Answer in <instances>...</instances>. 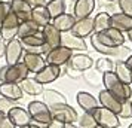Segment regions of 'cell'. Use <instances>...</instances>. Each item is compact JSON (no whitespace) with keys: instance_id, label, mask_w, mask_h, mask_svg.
Segmentation results:
<instances>
[{"instance_id":"1","label":"cell","mask_w":132,"mask_h":128,"mask_svg":"<svg viewBox=\"0 0 132 128\" xmlns=\"http://www.w3.org/2000/svg\"><path fill=\"white\" fill-rule=\"evenodd\" d=\"M102 85H104V89L108 91L111 95H114L120 103H123L126 100H131L132 98L131 85L122 84L117 79V76L114 74V72H108V73L102 74Z\"/></svg>"},{"instance_id":"2","label":"cell","mask_w":132,"mask_h":128,"mask_svg":"<svg viewBox=\"0 0 132 128\" xmlns=\"http://www.w3.org/2000/svg\"><path fill=\"white\" fill-rule=\"evenodd\" d=\"M51 109V115L55 121H60L65 125H74L76 122L79 121V115L76 109L71 107L70 104H56V106H52L49 107Z\"/></svg>"},{"instance_id":"3","label":"cell","mask_w":132,"mask_h":128,"mask_svg":"<svg viewBox=\"0 0 132 128\" xmlns=\"http://www.w3.org/2000/svg\"><path fill=\"white\" fill-rule=\"evenodd\" d=\"M92 116L95 119L96 125H101L104 128H119L120 127V119L114 112L105 109V107H96L92 112Z\"/></svg>"},{"instance_id":"4","label":"cell","mask_w":132,"mask_h":128,"mask_svg":"<svg viewBox=\"0 0 132 128\" xmlns=\"http://www.w3.org/2000/svg\"><path fill=\"white\" fill-rule=\"evenodd\" d=\"M42 36H43V46H42L43 55H46L52 49L61 46V33L52 25V22L42 28Z\"/></svg>"},{"instance_id":"5","label":"cell","mask_w":132,"mask_h":128,"mask_svg":"<svg viewBox=\"0 0 132 128\" xmlns=\"http://www.w3.org/2000/svg\"><path fill=\"white\" fill-rule=\"evenodd\" d=\"M19 24H21V19L11 11L9 15L5 18V21L0 24V37L7 40V42L12 40V39H16Z\"/></svg>"},{"instance_id":"6","label":"cell","mask_w":132,"mask_h":128,"mask_svg":"<svg viewBox=\"0 0 132 128\" xmlns=\"http://www.w3.org/2000/svg\"><path fill=\"white\" fill-rule=\"evenodd\" d=\"M27 110H28V113H30L31 119L39 121V122H43V124H46V125L54 119L52 115H51V109H49V106H46L43 101H39V100H33V101H30L28 106H27Z\"/></svg>"},{"instance_id":"7","label":"cell","mask_w":132,"mask_h":128,"mask_svg":"<svg viewBox=\"0 0 132 128\" xmlns=\"http://www.w3.org/2000/svg\"><path fill=\"white\" fill-rule=\"evenodd\" d=\"M95 34L98 37V40L108 48H117V46L125 45V34L122 31L113 28V27H110L101 33H95Z\"/></svg>"},{"instance_id":"8","label":"cell","mask_w":132,"mask_h":128,"mask_svg":"<svg viewBox=\"0 0 132 128\" xmlns=\"http://www.w3.org/2000/svg\"><path fill=\"white\" fill-rule=\"evenodd\" d=\"M64 73H65V66L58 67V66L46 64L40 72H37V73L34 74V79H36L39 84L46 85V84H52V82H55L61 74H64Z\"/></svg>"},{"instance_id":"9","label":"cell","mask_w":132,"mask_h":128,"mask_svg":"<svg viewBox=\"0 0 132 128\" xmlns=\"http://www.w3.org/2000/svg\"><path fill=\"white\" fill-rule=\"evenodd\" d=\"M74 54L71 49L64 48V46H58V48L52 49L51 52L45 55V61L46 64H52V66H58V67H62L65 66L68 60L71 58V55Z\"/></svg>"},{"instance_id":"10","label":"cell","mask_w":132,"mask_h":128,"mask_svg":"<svg viewBox=\"0 0 132 128\" xmlns=\"http://www.w3.org/2000/svg\"><path fill=\"white\" fill-rule=\"evenodd\" d=\"M24 55V48L19 42V39H12L7 42L6 52H5V60H6V66H13L22 60Z\"/></svg>"},{"instance_id":"11","label":"cell","mask_w":132,"mask_h":128,"mask_svg":"<svg viewBox=\"0 0 132 128\" xmlns=\"http://www.w3.org/2000/svg\"><path fill=\"white\" fill-rule=\"evenodd\" d=\"M28 69L22 61H19L13 66H7V72L5 76V82H12V84H21L22 80L28 78Z\"/></svg>"},{"instance_id":"12","label":"cell","mask_w":132,"mask_h":128,"mask_svg":"<svg viewBox=\"0 0 132 128\" xmlns=\"http://www.w3.org/2000/svg\"><path fill=\"white\" fill-rule=\"evenodd\" d=\"M71 33L74 36L80 37V39H86L94 34V18H83V19H76V22L73 25Z\"/></svg>"},{"instance_id":"13","label":"cell","mask_w":132,"mask_h":128,"mask_svg":"<svg viewBox=\"0 0 132 128\" xmlns=\"http://www.w3.org/2000/svg\"><path fill=\"white\" fill-rule=\"evenodd\" d=\"M6 116L11 119V122H12L16 128L25 127V125H28L30 121H31V116H30V113H28V110L24 109V107H19V106H13L12 109L6 113Z\"/></svg>"},{"instance_id":"14","label":"cell","mask_w":132,"mask_h":128,"mask_svg":"<svg viewBox=\"0 0 132 128\" xmlns=\"http://www.w3.org/2000/svg\"><path fill=\"white\" fill-rule=\"evenodd\" d=\"M61 46L71 49L73 52H74V51H77V52H83V51H86V48H88V45L85 43L83 39L74 36L71 31L61 33Z\"/></svg>"},{"instance_id":"15","label":"cell","mask_w":132,"mask_h":128,"mask_svg":"<svg viewBox=\"0 0 132 128\" xmlns=\"http://www.w3.org/2000/svg\"><path fill=\"white\" fill-rule=\"evenodd\" d=\"M67 66L83 73V72L89 70V69L94 66V60H92L88 54H85V52H77V54L71 55V58L68 60Z\"/></svg>"},{"instance_id":"16","label":"cell","mask_w":132,"mask_h":128,"mask_svg":"<svg viewBox=\"0 0 132 128\" xmlns=\"http://www.w3.org/2000/svg\"><path fill=\"white\" fill-rule=\"evenodd\" d=\"M96 6L95 0H76L73 5V17L76 19H83L90 17Z\"/></svg>"},{"instance_id":"17","label":"cell","mask_w":132,"mask_h":128,"mask_svg":"<svg viewBox=\"0 0 132 128\" xmlns=\"http://www.w3.org/2000/svg\"><path fill=\"white\" fill-rule=\"evenodd\" d=\"M22 63H24L28 72L30 73L36 74L37 72H40L45 66H46V61H45V57L42 54H31V52H24L22 55Z\"/></svg>"},{"instance_id":"18","label":"cell","mask_w":132,"mask_h":128,"mask_svg":"<svg viewBox=\"0 0 132 128\" xmlns=\"http://www.w3.org/2000/svg\"><path fill=\"white\" fill-rule=\"evenodd\" d=\"M24 95L19 84H12V82H2L0 84V97L7 98L11 101H18Z\"/></svg>"},{"instance_id":"19","label":"cell","mask_w":132,"mask_h":128,"mask_svg":"<svg viewBox=\"0 0 132 128\" xmlns=\"http://www.w3.org/2000/svg\"><path fill=\"white\" fill-rule=\"evenodd\" d=\"M98 103H100L101 107L111 110L116 115H119V112L122 110V103L114 95H111L108 91H105V89H101L98 92Z\"/></svg>"},{"instance_id":"20","label":"cell","mask_w":132,"mask_h":128,"mask_svg":"<svg viewBox=\"0 0 132 128\" xmlns=\"http://www.w3.org/2000/svg\"><path fill=\"white\" fill-rule=\"evenodd\" d=\"M77 104L80 106V109L86 112V113H92L96 107H100V103H98V98L94 97L90 92L86 91H79L77 92Z\"/></svg>"},{"instance_id":"21","label":"cell","mask_w":132,"mask_h":128,"mask_svg":"<svg viewBox=\"0 0 132 128\" xmlns=\"http://www.w3.org/2000/svg\"><path fill=\"white\" fill-rule=\"evenodd\" d=\"M110 27H113L122 33H126V31L132 30V17H128L122 12L113 13V15H110Z\"/></svg>"},{"instance_id":"22","label":"cell","mask_w":132,"mask_h":128,"mask_svg":"<svg viewBox=\"0 0 132 128\" xmlns=\"http://www.w3.org/2000/svg\"><path fill=\"white\" fill-rule=\"evenodd\" d=\"M9 5H11V11H12L21 21L30 19L31 9H33V7H31L25 0H11Z\"/></svg>"},{"instance_id":"23","label":"cell","mask_w":132,"mask_h":128,"mask_svg":"<svg viewBox=\"0 0 132 128\" xmlns=\"http://www.w3.org/2000/svg\"><path fill=\"white\" fill-rule=\"evenodd\" d=\"M74 22H76V18L73 17V13H67V12L52 19V25H54L55 28L60 31V33L71 31Z\"/></svg>"},{"instance_id":"24","label":"cell","mask_w":132,"mask_h":128,"mask_svg":"<svg viewBox=\"0 0 132 128\" xmlns=\"http://www.w3.org/2000/svg\"><path fill=\"white\" fill-rule=\"evenodd\" d=\"M30 19L34 22V24L39 25L40 28H43V27H46L48 24L52 22V18L49 17V13H48V11H46V7L45 6L33 7V9H31Z\"/></svg>"},{"instance_id":"25","label":"cell","mask_w":132,"mask_h":128,"mask_svg":"<svg viewBox=\"0 0 132 128\" xmlns=\"http://www.w3.org/2000/svg\"><path fill=\"white\" fill-rule=\"evenodd\" d=\"M19 86H21V89H22L24 94L31 95V97H34V95H42L43 91H45L43 85L39 84L34 78H27L25 80H22V82L19 84Z\"/></svg>"},{"instance_id":"26","label":"cell","mask_w":132,"mask_h":128,"mask_svg":"<svg viewBox=\"0 0 132 128\" xmlns=\"http://www.w3.org/2000/svg\"><path fill=\"white\" fill-rule=\"evenodd\" d=\"M43 97V103L52 107V106H56V104H65L67 103V98L64 94H61L60 91L56 89H45L42 94Z\"/></svg>"},{"instance_id":"27","label":"cell","mask_w":132,"mask_h":128,"mask_svg":"<svg viewBox=\"0 0 132 128\" xmlns=\"http://www.w3.org/2000/svg\"><path fill=\"white\" fill-rule=\"evenodd\" d=\"M113 72L122 84H125V85H132V70L126 66L125 61H117V63L114 64Z\"/></svg>"},{"instance_id":"28","label":"cell","mask_w":132,"mask_h":128,"mask_svg":"<svg viewBox=\"0 0 132 128\" xmlns=\"http://www.w3.org/2000/svg\"><path fill=\"white\" fill-rule=\"evenodd\" d=\"M46 11H48L49 17L54 19L56 17H60L62 13H65L67 5H65V0H48L46 2Z\"/></svg>"},{"instance_id":"29","label":"cell","mask_w":132,"mask_h":128,"mask_svg":"<svg viewBox=\"0 0 132 128\" xmlns=\"http://www.w3.org/2000/svg\"><path fill=\"white\" fill-rule=\"evenodd\" d=\"M19 42L22 45L24 51H27V49H30V48H40V46H43L42 31L30 34V36H27V37H22V39H19Z\"/></svg>"},{"instance_id":"30","label":"cell","mask_w":132,"mask_h":128,"mask_svg":"<svg viewBox=\"0 0 132 128\" xmlns=\"http://www.w3.org/2000/svg\"><path fill=\"white\" fill-rule=\"evenodd\" d=\"M107 28H110V13L98 12L94 17V33H101Z\"/></svg>"},{"instance_id":"31","label":"cell","mask_w":132,"mask_h":128,"mask_svg":"<svg viewBox=\"0 0 132 128\" xmlns=\"http://www.w3.org/2000/svg\"><path fill=\"white\" fill-rule=\"evenodd\" d=\"M39 25L34 24L31 19H27V21H21V24H19V28H18V39H22V37H27L30 36V34H34V33H39Z\"/></svg>"},{"instance_id":"32","label":"cell","mask_w":132,"mask_h":128,"mask_svg":"<svg viewBox=\"0 0 132 128\" xmlns=\"http://www.w3.org/2000/svg\"><path fill=\"white\" fill-rule=\"evenodd\" d=\"M114 60H111L110 57H101V58H98L95 63V70L96 72H100L101 74L104 73H108V72H113L114 70Z\"/></svg>"},{"instance_id":"33","label":"cell","mask_w":132,"mask_h":128,"mask_svg":"<svg viewBox=\"0 0 132 128\" xmlns=\"http://www.w3.org/2000/svg\"><path fill=\"white\" fill-rule=\"evenodd\" d=\"M90 45H92V48L95 49L96 52L105 55V57H110V58L113 57L114 51H116V48H108V46H105V45H102V43L98 40V37H96L95 33L90 36Z\"/></svg>"},{"instance_id":"34","label":"cell","mask_w":132,"mask_h":128,"mask_svg":"<svg viewBox=\"0 0 132 128\" xmlns=\"http://www.w3.org/2000/svg\"><path fill=\"white\" fill-rule=\"evenodd\" d=\"M98 74H101L100 72H96L95 69H89V70H86V72H83V76L85 78V80L89 84V85H92V86H96L100 82H102V76H100L98 78Z\"/></svg>"},{"instance_id":"35","label":"cell","mask_w":132,"mask_h":128,"mask_svg":"<svg viewBox=\"0 0 132 128\" xmlns=\"http://www.w3.org/2000/svg\"><path fill=\"white\" fill-rule=\"evenodd\" d=\"M131 49L128 48V46H125V45H122V46H117L116 48V51H114L113 57H111V60H116L114 63H117V61H126L128 60V57L131 55Z\"/></svg>"},{"instance_id":"36","label":"cell","mask_w":132,"mask_h":128,"mask_svg":"<svg viewBox=\"0 0 132 128\" xmlns=\"http://www.w3.org/2000/svg\"><path fill=\"white\" fill-rule=\"evenodd\" d=\"M77 122H79V127L80 128H95V125H96L92 113H86V112H83L82 116H79Z\"/></svg>"},{"instance_id":"37","label":"cell","mask_w":132,"mask_h":128,"mask_svg":"<svg viewBox=\"0 0 132 128\" xmlns=\"http://www.w3.org/2000/svg\"><path fill=\"white\" fill-rule=\"evenodd\" d=\"M119 119H129L132 118V104L131 100H126L122 103V110L119 112Z\"/></svg>"},{"instance_id":"38","label":"cell","mask_w":132,"mask_h":128,"mask_svg":"<svg viewBox=\"0 0 132 128\" xmlns=\"http://www.w3.org/2000/svg\"><path fill=\"white\" fill-rule=\"evenodd\" d=\"M117 7L122 13L132 17V0H117Z\"/></svg>"},{"instance_id":"39","label":"cell","mask_w":132,"mask_h":128,"mask_svg":"<svg viewBox=\"0 0 132 128\" xmlns=\"http://www.w3.org/2000/svg\"><path fill=\"white\" fill-rule=\"evenodd\" d=\"M11 12V5H9V2H0V24L5 21L7 15Z\"/></svg>"},{"instance_id":"40","label":"cell","mask_w":132,"mask_h":128,"mask_svg":"<svg viewBox=\"0 0 132 128\" xmlns=\"http://www.w3.org/2000/svg\"><path fill=\"white\" fill-rule=\"evenodd\" d=\"M13 106H15V103H13V101L7 100V98L0 97V112H2V113H5V115H6L7 112L13 107Z\"/></svg>"},{"instance_id":"41","label":"cell","mask_w":132,"mask_h":128,"mask_svg":"<svg viewBox=\"0 0 132 128\" xmlns=\"http://www.w3.org/2000/svg\"><path fill=\"white\" fill-rule=\"evenodd\" d=\"M65 74L68 76V78H71V79H77V78H82V72H79V70H74V69L68 67L65 64Z\"/></svg>"},{"instance_id":"42","label":"cell","mask_w":132,"mask_h":128,"mask_svg":"<svg viewBox=\"0 0 132 128\" xmlns=\"http://www.w3.org/2000/svg\"><path fill=\"white\" fill-rule=\"evenodd\" d=\"M31 7H37V6H46L48 0H25Z\"/></svg>"},{"instance_id":"43","label":"cell","mask_w":132,"mask_h":128,"mask_svg":"<svg viewBox=\"0 0 132 128\" xmlns=\"http://www.w3.org/2000/svg\"><path fill=\"white\" fill-rule=\"evenodd\" d=\"M0 128H16V127L11 122V119H9L7 116H5V118L2 119V122H0Z\"/></svg>"},{"instance_id":"44","label":"cell","mask_w":132,"mask_h":128,"mask_svg":"<svg viewBox=\"0 0 132 128\" xmlns=\"http://www.w3.org/2000/svg\"><path fill=\"white\" fill-rule=\"evenodd\" d=\"M117 5V2H105V0H100V6L104 7V9H113L114 6Z\"/></svg>"},{"instance_id":"45","label":"cell","mask_w":132,"mask_h":128,"mask_svg":"<svg viewBox=\"0 0 132 128\" xmlns=\"http://www.w3.org/2000/svg\"><path fill=\"white\" fill-rule=\"evenodd\" d=\"M46 128H65V124H62V122L60 121H55V119H52V121L48 124V127Z\"/></svg>"},{"instance_id":"46","label":"cell","mask_w":132,"mask_h":128,"mask_svg":"<svg viewBox=\"0 0 132 128\" xmlns=\"http://www.w3.org/2000/svg\"><path fill=\"white\" fill-rule=\"evenodd\" d=\"M6 46H7V40L0 37V58H5V52H6Z\"/></svg>"},{"instance_id":"47","label":"cell","mask_w":132,"mask_h":128,"mask_svg":"<svg viewBox=\"0 0 132 128\" xmlns=\"http://www.w3.org/2000/svg\"><path fill=\"white\" fill-rule=\"evenodd\" d=\"M28 127H31V128H46L48 125H46V124H43V122H39V121L31 119L30 124H28Z\"/></svg>"},{"instance_id":"48","label":"cell","mask_w":132,"mask_h":128,"mask_svg":"<svg viewBox=\"0 0 132 128\" xmlns=\"http://www.w3.org/2000/svg\"><path fill=\"white\" fill-rule=\"evenodd\" d=\"M6 72H7V66L5 64V66H2V67H0V84H2V82H5Z\"/></svg>"},{"instance_id":"49","label":"cell","mask_w":132,"mask_h":128,"mask_svg":"<svg viewBox=\"0 0 132 128\" xmlns=\"http://www.w3.org/2000/svg\"><path fill=\"white\" fill-rule=\"evenodd\" d=\"M125 63H126V66H128V67H129V69L132 70V54L129 55V57H128V60H126Z\"/></svg>"},{"instance_id":"50","label":"cell","mask_w":132,"mask_h":128,"mask_svg":"<svg viewBox=\"0 0 132 128\" xmlns=\"http://www.w3.org/2000/svg\"><path fill=\"white\" fill-rule=\"evenodd\" d=\"M126 34H128V39H129V42L132 43V30H129V31H126Z\"/></svg>"},{"instance_id":"51","label":"cell","mask_w":132,"mask_h":128,"mask_svg":"<svg viewBox=\"0 0 132 128\" xmlns=\"http://www.w3.org/2000/svg\"><path fill=\"white\" fill-rule=\"evenodd\" d=\"M65 128H80V127H76V125H73L71 124V125H65Z\"/></svg>"},{"instance_id":"52","label":"cell","mask_w":132,"mask_h":128,"mask_svg":"<svg viewBox=\"0 0 132 128\" xmlns=\"http://www.w3.org/2000/svg\"><path fill=\"white\" fill-rule=\"evenodd\" d=\"M5 116H6V115H5V113H2V112H0V122H2V119H3Z\"/></svg>"},{"instance_id":"53","label":"cell","mask_w":132,"mask_h":128,"mask_svg":"<svg viewBox=\"0 0 132 128\" xmlns=\"http://www.w3.org/2000/svg\"><path fill=\"white\" fill-rule=\"evenodd\" d=\"M95 128H104V127H101V125H95Z\"/></svg>"},{"instance_id":"54","label":"cell","mask_w":132,"mask_h":128,"mask_svg":"<svg viewBox=\"0 0 132 128\" xmlns=\"http://www.w3.org/2000/svg\"><path fill=\"white\" fill-rule=\"evenodd\" d=\"M19 128H31V127H28V125H25V127H19Z\"/></svg>"},{"instance_id":"55","label":"cell","mask_w":132,"mask_h":128,"mask_svg":"<svg viewBox=\"0 0 132 128\" xmlns=\"http://www.w3.org/2000/svg\"><path fill=\"white\" fill-rule=\"evenodd\" d=\"M105 2H117V0H105Z\"/></svg>"},{"instance_id":"56","label":"cell","mask_w":132,"mask_h":128,"mask_svg":"<svg viewBox=\"0 0 132 128\" xmlns=\"http://www.w3.org/2000/svg\"><path fill=\"white\" fill-rule=\"evenodd\" d=\"M128 128H132V124H131V125H129V127H128Z\"/></svg>"},{"instance_id":"57","label":"cell","mask_w":132,"mask_h":128,"mask_svg":"<svg viewBox=\"0 0 132 128\" xmlns=\"http://www.w3.org/2000/svg\"><path fill=\"white\" fill-rule=\"evenodd\" d=\"M131 104H132V98H131Z\"/></svg>"},{"instance_id":"58","label":"cell","mask_w":132,"mask_h":128,"mask_svg":"<svg viewBox=\"0 0 132 128\" xmlns=\"http://www.w3.org/2000/svg\"><path fill=\"white\" fill-rule=\"evenodd\" d=\"M0 2H3V0H0Z\"/></svg>"},{"instance_id":"59","label":"cell","mask_w":132,"mask_h":128,"mask_svg":"<svg viewBox=\"0 0 132 128\" xmlns=\"http://www.w3.org/2000/svg\"><path fill=\"white\" fill-rule=\"evenodd\" d=\"M9 2H11V0H9Z\"/></svg>"}]
</instances>
